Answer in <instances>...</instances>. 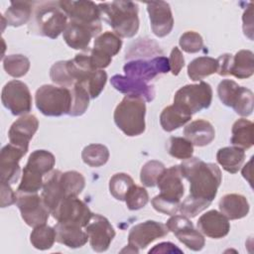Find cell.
<instances>
[{
    "mask_svg": "<svg viewBox=\"0 0 254 254\" xmlns=\"http://www.w3.org/2000/svg\"><path fill=\"white\" fill-rule=\"evenodd\" d=\"M110 81L116 90L127 95L140 96L148 102H151L155 97L154 86L142 80L131 78L126 75L115 74L111 77Z\"/></svg>",
    "mask_w": 254,
    "mask_h": 254,
    "instance_id": "603a6c76",
    "label": "cell"
},
{
    "mask_svg": "<svg viewBox=\"0 0 254 254\" xmlns=\"http://www.w3.org/2000/svg\"><path fill=\"white\" fill-rule=\"evenodd\" d=\"M197 228L201 233L213 239L226 236L230 230L229 219L217 210H209L197 220Z\"/></svg>",
    "mask_w": 254,
    "mask_h": 254,
    "instance_id": "44dd1931",
    "label": "cell"
},
{
    "mask_svg": "<svg viewBox=\"0 0 254 254\" xmlns=\"http://www.w3.org/2000/svg\"><path fill=\"white\" fill-rule=\"evenodd\" d=\"M55 163V156L51 152L47 150H36L29 156L26 166L44 176L53 170Z\"/></svg>",
    "mask_w": 254,
    "mask_h": 254,
    "instance_id": "836d02e7",
    "label": "cell"
},
{
    "mask_svg": "<svg viewBox=\"0 0 254 254\" xmlns=\"http://www.w3.org/2000/svg\"><path fill=\"white\" fill-rule=\"evenodd\" d=\"M145 100L136 95H125L114 110L116 126L127 136L141 135L146 128Z\"/></svg>",
    "mask_w": 254,
    "mask_h": 254,
    "instance_id": "3957f363",
    "label": "cell"
},
{
    "mask_svg": "<svg viewBox=\"0 0 254 254\" xmlns=\"http://www.w3.org/2000/svg\"><path fill=\"white\" fill-rule=\"evenodd\" d=\"M1 100L5 108L13 115H26L32 108V95L29 87L26 83L17 79L4 85Z\"/></svg>",
    "mask_w": 254,
    "mask_h": 254,
    "instance_id": "30bf717a",
    "label": "cell"
},
{
    "mask_svg": "<svg viewBox=\"0 0 254 254\" xmlns=\"http://www.w3.org/2000/svg\"><path fill=\"white\" fill-rule=\"evenodd\" d=\"M191 119V115L184 111L175 104L167 106L160 115V123L162 128L167 132H172Z\"/></svg>",
    "mask_w": 254,
    "mask_h": 254,
    "instance_id": "f546056e",
    "label": "cell"
},
{
    "mask_svg": "<svg viewBox=\"0 0 254 254\" xmlns=\"http://www.w3.org/2000/svg\"><path fill=\"white\" fill-rule=\"evenodd\" d=\"M217 71V61L210 57H198L188 65V75L193 80H200Z\"/></svg>",
    "mask_w": 254,
    "mask_h": 254,
    "instance_id": "1f68e13d",
    "label": "cell"
},
{
    "mask_svg": "<svg viewBox=\"0 0 254 254\" xmlns=\"http://www.w3.org/2000/svg\"><path fill=\"white\" fill-rule=\"evenodd\" d=\"M54 228L56 230V241L66 247L79 248L88 240L87 233L81 230L80 226L58 222Z\"/></svg>",
    "mask_w": 254,
    "mask_h": 254,
    "instance_id": "484cf974",
    "label": "cell"
},
{
    "mask_svg": "<svg viewBox=\"0 0 254 254\" xmlns=\"http://www.w3.org/2000/svg\"><path fill=\"white\" fill-rule=\"evenodd\" d=\"M71 91L67 87L44 84L35 94L37 108L46 116L68 114L71 108Z\"/></svg>",
    "mask_w": 254,
    "mask_h": 254,
    "instance_id": "277c9868",
    "label": "cell"
},
{
    "mask_svg": "<svg viewBox=\"0 0 254 254\" xmlns=\"http://www.w3.org/2000/svg\"><path fill=\"white\" fill-rule=\"evenodd\" d=\"M27 151L13 145L7 144L0 152V180L8 184L15 183L20 173L19 162Z\"/></svg>",
    "mask_w": 254,
    "mask_h": 254,
    "instance_id": "ac0fdd59",
    "label": "cell"
},
{
    "mask_svg": "<svg viewBox=\"0 0 254 254\" xmlns=\"http://www.w3.org/2000/svg\"><path fill=\"white\" fill-rule=\"evenodd\" d=\"M217 73L221 76L233 75L244 79L254 72V56L249 50H240L234 56L223 54L217 59Z\"/></svg>",
    "mask_w": 254,
    "mask_h": 254,
    "instance_id": "ba28073f",
    "label": "cell"
},
{
    "mask_svg": "<svg viewBox=\"0 0 254 254\" xmlns=\"http://www.w3.org/2000/svg\"><path fill=\"white\" fill-rule=\"evenodd\" d=\"M91 248L96 252H104L108 249L115 237V230L109 220L100 215L94 214L85 226Z\"/></svg>",
    "mask_w": 254,
    "mask_h": 254,
    "instance_id": "5bb4252c",
    "label": "cell"
},
{
    "mask_svg": "<svg viewBox=\"0 0 254 254\" xmlns=\"http://www.w3.org/2000/svg\"><path fill=\"white\" fill-rule=\"evenodd\" d=\"M59 6L64 14L71 20L87 25L101 24L100 22V9L98 4L92 1L79 0V1H58Z\"/></svg>",
    "mask_w": 254,
    "mask_h": 254,
    "instance_id": "2e32d148",
    "label": "cell"
},
{
    "mask_svg": "<svg viewBox=\"0 0 254 254\" xmlns=\"http://www.w3.org/2000/svg\"><path fill=\"white\" fill-rule=\"evenodd\" d=\"M122 47V40L114 32H104L98 35L93 44L94 50L108 56L113 57L119 53Z\"/></svg>",
    "mask_w": 254,
    "mask_h": 254,
    "instance_id": "d6a6232c",
    "label": "cell"
},
{
    "mask_svg": "<svg viewBox=\"0 0 254 254\" xmlns=\"http://www.w3.org/2000/svg\"><path fill=\"white\" fill-rule=\"evenodd\" d=\"M67 16L61 9L58 2H44L37 7L35 24L40 35L56 39L66 28Z\"/></svg>",
    "mask_w": 254,
    "mask_h": 254,
    "instance_id": "5b68a950",
    "label": "cell"
},
{
    "mask_svg": "<svg viewBox=\"0 0 254 254\" xmlns=\"http://www.w3.org/2000/svg\"><path fill=\"white\" fill-rule=\"evenodd\" d=\"M169 231L173 232L177 238L189 249L199 251L203 248L205 240L203 235L194 229L191 221L185 215H173L166 223Z\"/></svg>",
    "mask_w": 254,
    "mask_h": 254,
    "instance_id": "4fadbf2b",
    "label": "cell"
},
{
    "mask_svg": "<svg viewBox=\"0 0 254 254\" xmlns=\"http://www.w3.org/2000/svg\"><path fill=\"white\" fill-rule=\"evenodd\" d=\"M50 77L53 82L64 87L68 88L73 85L67 70L66 61H60L55 63L50 69Z\"/></svg>",
    "mask_w": 254,
    "mask_h": 254,
    "instance_id": "7dc6e473",
    "label": "cell"
},
{
    "mask_svg": "<svg viewBox=\"0 0 254 254\" xmlns=\"http://www.w3.org/2000/svg\"><path fill=\"white\" fill-rule=\"evenodd\" d=\"M149 253H183V251L172 242H162L150 249Z\"/></svg>",
    "mask_w": 254,
    "mask_h": 254,
    "instance_id": "f5cc1de1",
    "label": "cell"
},
{
    "mask_svg": "<svg viewBox=\"0 0 254 254\" xmlns=\"http://www.w3.org/2000/svg\"><path fill=\"white\" fill-rule=\"evenodd\" d=\"M5 71L13 77L25 75L30 68V61L24 55H9L3 59Z\"/></svg>",
    "mask_w": 254,
    "mask_h": 254,
    "instance_id": "f35d334b",
    "label": "cell"
},
{
    "mask_svg": "<svg viewBox=\"0 0 254 254\" xmlns=\"http://www.w3.org/2000/svg\"><path fill=\"white\" fill-rule=\"evenodd\" d=\"M220 212L228 219H240L249 212V203L244 195L238 193H227L223 195L218 203Z\"/></svg>",
    "mask_w": 254,
    "mask_h": 254,
    "instance_id": "4316f807",
    "label": "cell"
},
{
    "mask_svg": "<svg viewBox=\"0 0 254 254\" xmlns=\"http://www.w3.org/2000/svg\"><path fill=\"white\" fill-rule=\"evenodd\" d=\"M216 160L218 164L228 173H237L245 160V152L243 149L232 146L224 147L217 151Z\"/></svg>",
    "mask_w": 254,
    "mask_h": 254,
    "instance_id": "83f0119b",
    "label": "cell"
},
{
    "mask_svg": "<svg viewBox=\"0 0 254 254\" xmlns=\"http://www.w3.org/2000/svg\"><path fill=\"white\" fill-rule=\"evenodd\" d=\"M107 81V73L103 69L94 70L82 86L87 90L90 98H96L103 90Z\"/></svg>",
    "mask_w": 254,
    "mask_h": 254,
    "instance_id": "f6af8a7d",
    "label": "cell"
},
{
    "mask_svg": "<svg viewBox=\"0 0 254 254\" xmlns=\"http://www.w3.org/2000/svg\"><path fill=\"white\" fill-rule=\"evenodd\" d=\"M151 202H152L153 207L157 211L162 212L164 214H168V215L176 214V212L179 210L180 204H181V201L169 199V198L161 196L160 194L154 196Z\"/></svg>",
    "mask_w": 254,
    "mask_h": 254,
    "instance_id": "681fc988",
    "label": "cell"
},
{
    "mask_svg": "<svg viewBox=\"0 0 254 254\" xmlns=\"http://www.w3.org/2000/svg\"><path fill=\"white\" fill-rule=\"evenodd\" d=\"M169 64H170V70L172 71V73L174 75H178L180 73L181 69L184 67L185 59H184L182 52L180 51V49L178 47L173 48L171 55H170Z\"/></svg>",
    "mask_w": 254,
    "mask_h": 254,
    "instance_id": "f907efd6",
    "label": "cell"
},
{
    "mask_svg": "<svg viewBox=\"0 0 254 254\" xmlns=\"http://www.w3.org/2000/svg\"><path fill=\"white\" fill-rule=\"evenodd\" d=\"M16 200L17 194L11 189L10 184L1 182V207H6L16 203Z\"/></svg>",
    "mask_w": 254,
    "mask_h": 254,
    "instance_id": "816d5d0a",
    "label": "cell"
},
{
    "mask_svg": "<svg viewBox=\"0 0 254 254\" xmlns=\"http://www.w3.org/2000/svg\"><path fill=\"white\" fill-rule=\"evenodd\" d=\"M82 161L93 168L105 165L109 159V151L102 144H90L83 148L81 152Z\"/></svg>",
    "mask_w": 254,
    "mask_h": 254,
    "instance_id": "8d00e7d4",
    "label": "cell"
},
{
    "mask_svg": "<svg viewBox=\"0 0 254 254\" xmlns=\"http://www.w3.org/2000/svg\"><path fill=\"white\" fill-rule=\"evenodd\" d=\"M252 159H253V158H251V160L249 161V163H248L247 165H245L244 168L242 169V175H243V177H244L247 181H248V176L251 175V163H252Z\"/></svg>",
    "mask_w": 254,
    "mask_h": 254,
    "instance_id": "11a10c76",
    "label": "cell"
},
{
    "mask_svg": "<svg viewBox=\"0 0 254 254\" xmlns=\"http://www.w3.org/2000/svg\"><path fill=\"white\" fill-rule=\"evenodd\" d=\"M147 11L153 33L159 38L169 35L174 27V18L169 3L165 1L149 2Z\"/></svg>",
    "mask_w": 254,
    "mask_h": 254,
    "instance_id": "d6986e66",
    "label": "cell"
},
{
    "mask_svg": "<svg viewBox=\"0 0 254 254\" xmlns=\"http://www.w3.org/2000/svg\"><path fill=\"white\" fill-rule=\"evenodd\" d=\"M33 2L30 1H14L5 11L4 18L6 24L13 27H20L26 24L32 14Z\"/></svg>",
    "mask_w": 254,
    "mask_h": 254,
    "instance_id": "4dcf8cb0",
    "label": "cell"
},
{
    "mask_svg": "<svg viewBox=\"0 0 254 254\" xmlns=\"http://www.w3.org/2000/svg\"><path fill=\"white\" fill-rule=\"evenodd\" d=\"M61 175L62 172L59 170L50 172L43 184V190L41 196L46 206L50 209L51 213L64 198V194L61 185Z\"/></svg>",
    "mask_w": 254,
    "mask_h": 254,
    "instance_id": "cb8c5ba5",
    "label": "cell"
},
{
    "mask_svg": "<svg viewBox=\"0 0 254 254\" xmlns=\"http://www.w3.org/2000/svg\"><path fill=\"white\" fill-rule=\"evenodd\" d=\"M179 166L182 177L190 182V195L211 202L216 196L222 180L217 165L190 157Z\"/></svg>",
    "mask_w": 254,
    "mask_h": 254,
    "instance_id": "6da1fadb",
    "label": "cell"
},
{
    "mask_svg": "<svg viewBox=\"0 0 254 254\" xmlns=\"http://www.w3.org/2000/svg\"><path fill=\"white\" fill-rule=\"evenodd\" d=\"M165 170L163 163L156 160L148 161L141 169L140 181L145 187H155Z\"/></svg>",
    "mask_w": 254,
    "mask_h": 254,
    "instance_id": "7bdbcfd3",
    "label": "cell"
},
{
    "mask_svg": "<svg viewBox=\"0 0 254 254\" xmlns=\"http://www.w3.org/2000/svg\"><path fill=\"white\" fill-rule=\"evenodd\" d=\"M182 178L179 165L166 169L157 183L160 190L159 194L169 199L181 201L185 190Z\"/></svg>",
    "mask_w": 254,
    "mask_h": 254,
    "instance_id": "7402d4cb",
    "label": "cell"
},
{
    "mask_svg": "<svg viewBox=\"0 0 254 254\" xmlns=\"http://www.w3.org/2000/svg\"><path fill=\"white\" fill-rule=\"evenodd\" d=\"M61 185L64 197L77 196L85 186L84 177L76 171H67L61 175Z\"/></svg>",
    "mask_w": 254,
    "mask_h": 254,
    "instance_id": "d590c367",
    "label": "cell"
},
{
    "mask_svg": "<svg viewBox=\"0 0 254 254\" xmlns=\"http://www.w3.org/2000/svg\"><path fill=\"white\" fill-rule=\"evenodd\" d=\"M169 154L180 160H187L192 156L193 145L187 138L183 137H171L168 141Z\"/></svg>",
    "mask_w": 254,
    "mask_h": 254,
    "instance_id": "b9f144b4",
    "label": "cell"
},
{
    "mask_svg": "<svg viewBox=\"0 0 254 254\" xmlns=\"http://www.w3.org/2000/svg\"><path fill=\"white\" fill-rule=\"evenodd\" d=\"M101 16L114 33L123 38H132L139 30L138 5L132 1L99 3Z\"/></svg>",
    "mask_w": 254,
    "mask_h": 254,
    "instance_id": "7a4b0ae2",
    "label": "cell"
},
{
    "mask_svg": "<svg viewBox=\"0 0 254 254\" xmlns=\"http://www.w3.org/2000/svg\"><path fill=\"white\" fill-rule=\"evenodd\" d=\"M43 175L25 166L17 193H37L43 188Z\"/></svg>",
    "mask_w": 254,
    "mask_h": 254,
    "instance_id": "74e56055",
    "label": "cell"
},
{
    "mask_svg": "<svg viewBox=\"0 0 254 254\" xmlns=\"http://www.w3.org/2000/svg\"><path fill=\"white\" fill-rule=\"evenodd\" d=\"M169 229L166 224L155 220H146L134 225L128 234V245L136 249H144L154 240L164 237Z\"/></svg>",
    "mask_w": 254,
    "mask_h": 254,
    "instance_id": "9a60e30c",
    "label": "cell"
},
{
    "mask_svg": "<svg viewBox=\"0 0 254 254\" xmlns=\"http://www.w3.org/2000/svg\"><path fill=\"white\" fill-rule=\"evenodd\" d=\"M242 20H243V32H244V35L247 36L250 40H252L253 39V37H252V33H253L252 4H250L248 9L244 12Z\"/></svg>",
    "mask_w": 254,
    "mask_h": 254,
    "instance_id": "db71d44e",
    "label": "cell"
},
{
    "mask_svg": "<svg viewBox=\"0 0 254 254\" xmlns=\"http://www.w3.org/2000/svg\"><path fill=\"white\" fill-rule=\"evenodd\" d=\"M253 122L245 118L235 121L231 129V144L243 150L251 148L253 146Z\"/></svg>",
    "mask_w": 254,
    "mask_h": 254,
    "instance_id": "f1b7e54d",
    "label": "cell"
},
{
    "mask_svg": "<svg viewBox=\"0 0 254 254\" xmlns=\"http://www.w3.org/2000/svg\"><path fill=\"white\" fill-rule=\"evenodd\" d=\"M124 200L130 210H137L148 203L149 194L144 188L134 184L128 190Z\"/></svg>",
    "mask_w": 254,
    "mask_h": 254,
    "instance_id": "ee69618b",
    "label": "cell"
},
{
    "mask_svg": "<svg viewBox=\"0 0 254 254\" xmlns=\"http://www.w3.org/2000/svg\"><path fill=\"white\" fill-rule=\"evenodd\" d=\"M134 185L133 179L125 173H117L113 175L109 181L110 193L118 200H124L125 196Z\"/></svg>",
    "mask_w": 254,
    "mask_h": 254,
    "instance_id": "60d3db41",
    "label": "cell"
},
{
    "mask_svg": "<svg viewBox=\"0 0 254 254\" xmlns=\"http://www.w3.org/2000/svg\"><path fill=\"white\" fill-rule=\"evenodd\" d=\"M30 241L36 249H50L56 241V230L54 227H51L46 223L38 225L34 227L30 235Z\"/></svg>",
    "mask_w": 254,
    "mask_h": 254,
    "instance_id": "e575fe53",
    "label": "cell"
},
{
    "mask_svg": "<svg viewBox=\"0 0 254 254\" xmlns=\"http://www.w3.org/2000/svg\"><path fill=\"white\" fill-rule=\"evenodd\" d=\"M70 91H71L72 100H71V108L68 115L80 116L88 108L90 96L87 90L78 83L71 86Z\"/></svg>",
    "mask_w": 254,
    "mask_h": 254,
    "instance_id": "ab89813d",
    "label": "cell"
},
{
    "mask_svg": "<svg viewBox=\"0 0 254 254\" xmlns=\"http://www.w3.org/2000/svg\"><path fill=\"white\" fill-rule=\"evenodd\" d=\"M16 204L23 220L31 227L45 224L49 219L51 211L37 193H17Z\"/></svg>",
    "mask_w": 254,
    "mask_h": 254,
    "instance_id": "8fae6325",
    "label": "cell"
},
{
    "mask_svg": "<svg viewBox=\"0 0 254 254\" xmlns=\"http://www.w3.org/2000/svg\"><path fill=\"white\" fill-rule=\"evenodd\" d=\"M210 203L211 202H209L207 200L188 195L187 198L183 202H181L179 210L182 212L183 215H185L189 218L194 217L199 212L206 209V207H208Z\"/></svg>",
    "mask_w": 254,
    "mask_h": 254,
    "instance_id": "bcb514c9",
    "label": "cell"
},
{
    "mask_svg": "<svg viewBox=\"0 0 254 254\" xmlns=\"http://www.w3.org/2000/svg\"><path fill=\"white\" fill-rule=\"evenodd\" d=\"M52 214L60 223L80 227H85L93 215L89 207L77 196L64 197Z\"/></svg>",
    "mask_w": 254,
    "mask_h": 254,
    "instance_id": "9c48e42d",
    "label": "cell"
},
{
    "mask_svg": "<svg viewBox=\"0 0 254 254\" xmlns=\"http://www.w3.org/2000/svg\"><path fill=\"white\" fill-rule=\"evenodd\" d=\"M179 44L183 51L189 54H193L199 52L202 49L203 40L198 33L193 31H188L180 37Z\"/></svg>",
    "mask_w": 254,
    "mask_h": 254,
    "instance_id": "c3c4849f",
    "label": "cell"
},
{
    "mask_svg": "<svg viewBox=\"0 0 254 254\" xmlns=\"http://www.w3.org/2000/svg\"><path fill=\"white\" fill-rule=\"evenodd\" d=\"M38 127L39 121L35 115H22L9 129L8 137L10 143L28 151L29 142L37 132Z\"/></svg>",
    "mask_w": 254,
    "mask_h": 254,
    "instance_id": "ffe728a7",
    "label": "cell"
},
{
    "mask_svg": "<svg viewBox=\"0 0 254 254\" xmlns=\"http://www.w3.org/2000/svg\"><path fill=\"white\" fill-rule=\"evenodd\" d=\"M100 31L101 24L87 25L69 20L64 31V40L71 49L85 51L91 38L98 35Z\"/></svg>",
    "mask_w": 254,
    "mask_h": 254,
    "instance_id": "e0dca14e",
    "label": "cell"
},
{
    "mask_svg": "<svg viewBox=\"0 0 254 254\" xmlns=\"http://www.w3.org/2000/svg\"><path fill=\"white\" fill-rule=\"evenodd\" d=\"M184 135L192 145L203 147L212 142L215 137V131L211 123L203 119H197L185 127Z\"/></svg>",
    "mask_w": 254,
    "mask_h": 254,
    "instance_id": "d4e9b609",
    "label": "cell"
},
{
    "mask_svg": "<svg viewBox=\"0 0 254 254\" xmlns=\"http://www.w3.org/2000/svg\"><path fill=\"white\" fill-rule=\"evenodd\" d=\"M211 100V86L204 81L197 84H187L181 87L174 96V104L190 115L208 108Z\"/></svg>",
    "mask_w": 254,
    "mask_h": 254,
    "instance_id": "8992f818",
    "label": "cell"
},
{
    "mask_svg": "<svg viewBox=\"0 0 254 254\" xmlns=\"http://www.w3.org/2000/svg\"><path fill=\"white\" fill-rule=\"evenodd\" d=\"M123 70L128 77L148 82L156 75L170 71L169 59L160 56L152 60H133L124 64Z\"/></svg>",
    "mask_w": 254,
    "mask_h": 254,
    "instance_id": "7c38bea8",
    "label": "cell"
},
{
    "mask_svg": "<svg viewBox=\"0 0 254 254\" xmlns=\"http://www.w3.org/2000/svg\"><path fill=\"white\" fill-rule=\"evenodd\" d=\"M217 94L220 101L239 115L247 114L253 108V92L244 86L238 85L234 80L223 79L217 86Z\"/></svg>",
    "mask_w": 254,
    "mask_h": 254,
    "instance_id": "52a82bcc",
    "label": "cell"
}]
</instances>
